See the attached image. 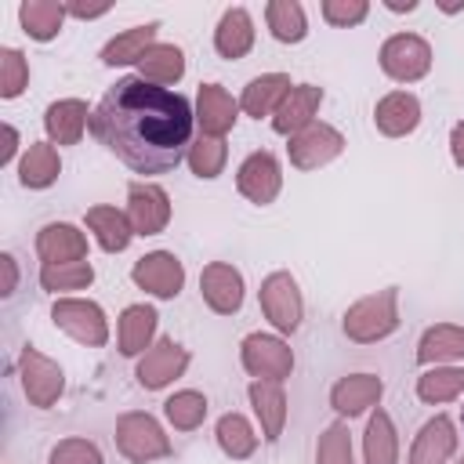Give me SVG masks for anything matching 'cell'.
Masks as SVG:
<instances>
[{"label":"cell","mask_w":464,"mask_h":464,"mask_svg":"<svg viewBox=\"0 0 464 464\" xmlns=\"http://www.w3.org/2000/svg\"><path fill=\"white\" fill-rule=\"evenodd\" d=\"M91 127L98 141L138 174L174 170L192 149L188 102L145 76H123L109 87Z\"/></svg>","instance_id":"obj_1"},{"label":"cell","mask_w":464,"mask_h":464,"mask_svg":"<svg viewBox=\"0 0 464 464\" xmlns=\"http://www.w3.org/2000/svg\"><path fill=\"white\" fill-rule=\"evenodd\" d=\"M395 301H399V290H395V286L355 301V304L344 312V334H348L352 341H359V344H370V341L388 337V334L399 326Z\"/></svg>","instance_id":"obj_2"},{"label":"cell","mask_w":464,"mask_h":464,"mask_svg":"<svg viewBox=\"0 0 464 464\" xmlns=\"http://www.w3.org/2000/svg\"><path fill=\"white\" fill-rule=\"evenodd\" d=\"M116 446L134 464H149V460L170 453V442H167L163 428L149 413H123L116 420Z\"/></svg>","instance_id":"obj_3"},{"label":"cell","mask_w":464,"mask_h":464,"mask_svg":"<svg viewBox=\"0 0 464 464\" xmlns=\"http://www.w3.org/2000/svg\"><path fill=\"white\" fill-rule=\"evenodd\" d=\"M381 69L392 76V80H420L428 69H431V47L413 36V33H399L392 40H384L381 47Z\"/></svg>","instance_id":"obj_4"},{"label":"cell","mask_w":464,"mask_h":464,"mask_svg":"<svg viewBox=\"0 0 464 464\" xmlns=\"http://www.w3.org/2000/svg\"><path fill=\"white\" fill-rule=\"evenodd\" d=\"M261 308L283 334H294L301 326V290L290 272H272L261 283Z\"/></svg>","instance_id":"obj_5"},{"label":"cell","mask_w":464,"mask_h":464,"mask_svg":"<svg viewBox=\"0 0 464 464\" xmlns=\"http://www.w3.org/2000/svg\"><path fill=\"white\" fill-rule=\"evenodd\" d=\"M51 319H54V323H58L65 334H72L76 341H83V344H91V348L105 344V337H109L105 315H102V308H98L94 301H80V297L54 301Z\"/></svg>","instance_id":"obj_6"},{"label":"cell","mask_w":464,"mask_h":464,"mask_svg":"<svg viewBox=\"0 0 464 464\" xmlns=\"http://www.w3.org/2000/svg\"><path fill=\"white\" fill-rule=\"evenodd\" d=\"M341 149H344V138L326 123H308L304 130L290 134V163L297 170H315L334 156H341Z\"/></svg>","instance_id":"obj_7"},{"label":"cell","mask_w":464,"mask_h":464,"mask_svg":"<svg viewBox=\"0 0 464 464\" xmlns=\"http://www.w3.org/2000/svg\"><path fill=\"white\" fill-rule=\"evenodd\" d=\"M127 218H130V228L138 236H156L167 228L170 221V203H167V192L160 185H141L134 181L127 188Z\"/></svg>","instance_id":"obj_8"},{"label":"cell","mask_w":464,"mask_h":464,"mask_svg":"<svg viewBox=\"0 0 464 464\" xmlns=\"http://www.w3.org/2000/svg\"><path fill=\"white\" fill-rule=\"evenodd\" d=\"M243 366L257 381H283L290 373V366H294V355H290V348L279 337L250 334L243 341Z\"/></svg>","instance_id":"obj_9"},{"label":"cell","mask_w":464,"mask_h":464,"mask_svg":"<svg viewBox=\"0 0 464 464\" xmlns=\"http://www.w3.org/2000/svg\"><path fill=\"white\" fill-rule=\"evenodd\" d=\"M22 388H25L33 406H51L65 388L62 366L51 362L47 355H40L36 348H25L22 352Z\"/></svg>","instance_id":"obj_10"},{"label":"cell","mask_w":464,"mask_h":464,"mask_svg":"<svg viewBox=\"0 0 464 464\" xmlns=\"http://www.w3.org/2000/svg\"><path fill=\"white\" fill-rule=\"evenodd\" d=\"M279 181L283 178H279V163H276L272 152H250L239 163V174H236L239 192L257 207H265V203H272L279 196Z\"/></svg>","instance_id":"obj_11"},{"label":"cell","mask_w":464,"mask_h":464,"mask_svg":"<svg viewBox=\"0 0 464 464\" xmlns=\"http://www.w3.org/2000/svg\"><path fill=\"white\" fill-rule=\"evenodd\" d=\"M130 276H134V283H138L141 290H149V294H156V297H174V294L181 290V283H185L181 261H178L174 254H167V250L145 254V257L134 265Z\"/></svg>","instance_id":"obj_12"},{"label":"cell","mask_w":464,"mask_h":464,"mask_svg":"<svg viewBox=\"0 0 464 464\" xmlns=\"http://www.w3.org/2000/svg\"><path fill=\"white\" fill-rule=\"evenodd\" d=\"M199 290H203V301H207L214 312H221V315H232V312L243 304V279H239V272H236L232 265H225V261H214V265L203 268Z\"/></svg>","instance_id":"obj_13"},{"label":"cell","mask_w":464,"mask_h":464,"mask_svg":"<svg viewBox=\"0 0 464 464\" xmlns=\"http://www.w3.org/2000/svg\"><path fill=\"white\" fill-rule=\"evenodd\" d=\"M185 366H188V352H185L178 341L163 337V341H160L152 352H145V359L138 362V384H141V388H163L167 381L181 377Z\"/></svg>","instance_id":"obj_14"},{"label":"cell","mask_w":464,"mask_h":464,"mask_svg":"<svg viewBox=\"0 0 464 464\" xmlns=\"http://www.w3.org/2000/svg\"><path fill=\"white\" fill-rule=\"evenodd\" d=\"M373 123H377V130L388 134V138L410 134V130L420 123V102H417L413 94H406V91H392V94H384V98L377 102Z\"/></svg>","instance_id":"obj_15"},{"label":"cell","mask_w":464,"mask_h":464,"mask_svg":"<svg viewBox=\"0 0 464 464\" xmlns=\"http://www.w3.org/2000/svg\"><path fill=\"white\" fill-rule=\"evenodd\" d=\"M36 250L44 265H72L87 257V239L72 225H44L36 236Z\"/></svg>","instance_id":"obj_16"},{"label":"cell","mask_w":464,"mask_h":464,"mask_svg":"<svg viewBox=\"0 0 464 464\" xmlns=\"http://www.w3.org/2000/svg\"><path fill=\"white\" fill-rule=\"evenodd\" d=\"M319 102H323V91H319L315 83L290 87V94H286V98L279 102V109H276L272 127H276L279 134H297V130H304V127L312 123V112L319 109Z\"/></svg>","instance_id":"obj_17"},{"label":"cell","mask_w":464,"mask_h":464,"mask_svg":"<svg viewBox=\"0 0 464 464\" xmlns=\"http://www.w3.org/2000/svg\"><path fill=\"white\" fill-rule=\"evenodd\" d=\"M196 120H199L203 134H210V138H221L225 130H232V123H236L232 94L225 87H218V83H203L199 98H196Z\"/></svg>","instance_id":"obj_18"},{"label":"cell","mask_w":464,"mask_h":464,"mask_svg":"<svg viewBox=\"0 0 464 464\" xmlns=\"http://www.w3.org/2000/svg\"><path fill=\"white\" fill-rule=\"evenodd\" d=\"M381 392H384V384H381L377 373H352V377H341V381L334 384L330 402H334L337 413L355 417V413H362L366 406H373V402L381 399Z\"/></svg>","instance_id":"obj_19"},{"label":"cell","mask_w":464,"mask_h":464,"mask_svg":"<svg viewBox=\"0 0 464 464\" xmlns=\"http://www.w3.org/2000/svg\"><path fill=\"white\" fill-rule=\"evenodd\" d=\"M453 450H457V435H453L450 417H431L413 439L410 464H446Z\"/></svg>","instance_id":"obj_20"},{"label":"cell","mask_w":464,"mask_h":464,"mask_svg":"<svg viewBox=\"0 0 464 464\" xmlns=\"http://www.w3.org/2000/svg\"><path fill=\"white\" fill-rule=\"evenodd\" d=\"M250 402H254V413L261 420L265 439L276 442L283 435V420H286V395H283L279 381H254L250 384Z\"/></svg>","instance_id":"obj_21"},{"label":"cell","mask_w":464,"mask_h":464,"mask_svg":"<svg viewBox=\"0 0 464 464\" xmlns=\"http://www.w3.org/2000/svg\"><path fill=\"white\" fill-rule=\"evenodd\" d=\"M254 44V22L243 7H228L218 22V33H214V47L221 58H243Z\"/></svg>","instance_id":"obj_22"},{"label":"cell","mask_w":464,"mask_h":464,"mask_svg":"<svg viewBox=\"0 0 464 464\" xmlns=\"http://www.w3.org/2000/svg\"><path fill=\"white\" fill-rule=\"evenodd\" d=\"M290 94V76L286 72H265V76H257V80H250L246 83V91H243V98H239V105H243V112H250V116H268L272 109H279V102Z\"/></svg>","instance_id":"obj_23"},{"label":"cell","mask_w":464,"mask_h":464,"mask_svg":"<svg viewBox=\"0 0 464 464\" xmlns=\"http://www.w3.org/2000/svg\"><path fill=\"white\" fill-rule=\"evenodd\" d=\"M44 123H47V134L58 145H76L80 134H83V127H87V105L80 98H62V102H54L47 109Z\"/></svg>","instance_id":"obj_24"},{"label":"cell","mask_w":464,"mask_h":464,"mask_svg":"<svg viewBox=\"0 0 464 464\" xmlns=\"http://www.w3.org/2000/svg\"><path fill=\"white\" fill-rule=\"evenodd\" d=\"M87 225H91V232L98 236L102 250H109V254H120V250L130 243V236H134L130 218L120 214L116 207H91V210H87Z\"/></svg>","instance_id":"obj_25"},{"label":"cell","mask_w":464,"mask_h":464,"mask_svg":"<svg viewBox=\"0 0 464 464\" xmlns=\"http://www.w3.org/2000/svg\"><path fill=\"white\" fill-rule=\"evenodd\" d=\"M156 22H149V25H134V29H127V33H120L116 40H109L105 44V51H102V62L105 65H127V62H141L145 58V51L152 47V36H156Z\"/></svg>","instance_id":"obj_26"},{"label":"cell","mask_w":464,"mask_h":464,"mask_svg":"<svg viewBox=\"0 0 464 464\" xmlns=\"http://www.w3.org/2000/svg\"><path fill=\"white\" fill-rule=\"evenodd\" d=\"M417 359L428 366V362H450V359H464V330L460 326H431L424 337H420V348H417Z\"/></svg>","instance_id":"obj_27"},{"label":"cell","mask_w":464,"mask_h":464,"mask_svg":"<svg viewBox=\"0 0 464 464\" xmlns=\"http://www.w3.org/2000/svg\"><path fill=\"white\" fill-rule=\"evenodd\" d=\"M138 65H141V76H145L149 83H160V87H163V83L181 80V72H185V54H181L174 44H152Z\"/></svg>","instance_id":"obj_28"},{"label":"cell","mask_w":464,"mask_h":464,"mask_svg":"<svg viewBox=\"0 0 464 464\" xmlns=\"http://www.w3.org/2000/svg\"><path fill=\"white\" fill-rule=\"evenodd\" d=\"M152 330H156V312L149 304H130L120 315V352L123 355H138L149 344Z\"/></svg>","instance_id":"obj_29"},{"label":"cell","mask_w":464,"mask_h":464,"mask_svg":"<svg viewBox=\"0 0 464 464\" xmlns=\"http://www.w3.org/2000/svg\"><path fill=\"white\" fill-rule=\"evenodd\" d=\"M18 18H22V25H25V33L33 40H51L62 29L65 4H58V0H29V4H22Z\"/></svg>","instance_id":"obj_30"},{"label":"cell","mask_w":464,"mask_h":464,"mask_svg":"<svg viewBox=\"0 0 464 464\" xmlns=\"http://www.w3.org/2000/svg\"><path fill=\"white\" fill-rule=\"evenodd\" d=\"M395 460H399V442H395L392 417L377 410L366 424V464H395Z\"/></svg>","instance_id":"obj_31"},{"label":"cell","mask_w":464,"mask_h":464,"mask_svg":"<svg viewBox=\"0 0 464 464\" xmlns=\"http://www.w3.org/2000/svg\"><path fill=\"white\" fill-rule=\"evenodd\" d=\"M265 18H268L272 36L283 40V44H297V40H304V33H308L304 11H301V4H294V0H272V4L265 7Z\"/></svg>","instance_id":"obj_32"},{"label":"cell","mask_w":464,"mask_h":464,"mask_svg":"<svg viewBox=\"0 0 464 464\" xmlns=\"http://www.w3.org/2000/svg\"><path fill=\"white\" fill-rule=\"evenodd\" d=\"M54 178H58V152H54V145H44V141L29 145V152L22 160V185L25 188H47Z\"/></svg>","instance_id":"obj_33"},{"label":"cell","mask_w":464,"mask_h":464,"mask_svg":"<svg viewBox=\"0 0 464 464\" xmlns=\"http://www.w3.org/2000/svg\"><path fill=\"white\" fill-rule=\"evenodd\" d=\"M218 442H221V450H225L232 460H243V457L254 453L257 435H254V428H250L239 413H225V417L218 420Z\"/></svg>","instance_id":"obj_34"},{"label":"cell","mask_w":464,"mask_h":464,"mask_svg":"<svg viewBox=\"0 0 464 464\" xmlns=\"http://www.w3.org/2000/svg\"><path fill=\"white\" fill-rule=\"evenodd\" d=\"M460 392H464V370H457V366H446V370L435 366V370L420 373V381H417V395L424 402H446Z\"/></svg>","instance_id":"obj_35"},{"label":"cell","mask_w":464,"mask_h":464,"mask_svg":"<svg viewBox=\"0 0 464 464\" xmlns=\"http://www.w3.org/2000/svg\"><path fill=\"white\" fill-rule=\"evenodd\" d=\"M91 279H94V268L87 265V261H72V265H44L40 268V283H44V290H83V286H91Z\"/></svg>","instance_id":"obj_36"},{"label":"cell","mask_w":464,"mask_h":464,"mask_svg":"<svg viewBox=\"0 0 464 464\" xmlns=\"http://www.w3.org/2000/svg\"><path fill=\"white\" fill-rule=\"evenodd\" d=\"M207 417V399L199 392H178L167 399V420L178 428V431H192L199 428Z\"/></svg>","instance_id":"obj_37"},{"label":"cell","mask_w":464,"mask_h":464,"mask_svg":"<svg viewBox=\"0 0 464 464\" xmlns=\"http://www.w3.org/2000/svg\"><path fill=\"white\" fill-rule=\"evenodd\" d=\"M188 163H192V170H196L199 178H218L221 167H225V141L203 134V138L188 149Z\"/></svg>","instance_id":"obj_38"},{"label":"cell","mask_w":464,"mask_h":464,"mask_svg":"<svg viewBox=\"0 0 464 464\" xmlns=\"http://www.w3.org/2000/svg\"><path fill=\"white\" fill-rule=\"evenodd\" d=\"M315 464H352V435H348L344 424H330L319 435Z\"/></svg>","instance_id":"obj_39"},{"label":"cell","mask_w":464,"mask_h":464,"mask_svg":"<svg viewBox=\"0 0 464 464\" xmlns=\"http://www.w3.org/2000/svg\"><path fill=\"white\" fill-rule=\"evenodd\" d=\"M25 83H29V65H25V58H22L14 47H4V51H0V94H4V98H14V94H22Z\"/></svg>","instance_id":"obj_40"},{"label":"cell","mask_w":464,"mask_h":464,"mask_svg":"<svg viewBox=\"0 0 464 464\" xmlns=\"http://www.w3.org/2000/svg\"><path fill=\"white\" fill-rule=\"evenodd\" d=\"M51 464H102V453L87 439H65L51 450Z\"/></svg>","instance_id":"obj_41"},{"label":"cell","mask_w":464,"mask_h":464,"mask_svg":"<svg viewBox=\"0 0 464 464\" xmlns=\"http://www.w3.org/2000/svg\"><path fill=\"white\" fill-rule=\"evenodd\" d=\"M366 11L370 7L362 0H326L323 4V18L334 22V25H355V22L366 18Z\"/></svg>","instance_id":"obj_42"},{"label":"cell","mask_w":464,"mask_h":464,"mask_svg":"<svg viewBox=\"0 0 464 464\" xmlns=\"http://www.w3.org/2000/svg\"><path fill=\"white\" fill-rule=\"evenodd\" d=\"M65 11H69V14H76V18H98V14H105V11H109V4H69Z\"/></svg>","instance_id":"obj_43"},{"label":"cell","mask_w":464,"mask_h":464,"mask_svg":"<svg viewBox=\"0 0 464 464\" xmlns=\"http://www.w3.org/2000/svg\"><path fill=\"white\" fill-rule=\"evenodd\" d=\"M0 265H4V294H14V286H18V268H14V257H11V254H4V257H0Z\"/></svg>","instance_id":"obj_44"},{"label":"cell","mask_w":464,"mask_h":464,"mask_svg":"<svg viewBox=\"0 0 464 464\" xmlns=\"http://www.w3.org/2000/svg\"><path fill=\"white\" fill-rule=\"evenodd\" d=\"M450 149H453V160L464 167V123L453 127V134H450Z\"/></svg>","instance_id":"obj_45"},{"label":"cell","mask_w":464,"mask_h":464,"mask_svg":"<svg viewBox=\"0 0 464 464\" xmlns=\"http://www.w3.org/2000/svg\"><path fill=\"white\" fill-rule=\"evenodd\" d=\"M4 138H7V145H4V152H0V163H7V160H11V152H14V141H18L14 127H4Z\"/></svg>","instance_id":"obj_46"},{"label":"cell","mask_w":464,"mask_h":464,"mask_svg":"<svg viewBox=\"0 0 464 464\" xmlns=\"http://www.w3.org/2000/svg\"><path fill=\"white\" fill-rule=\"evenodd\" d=\"M388 7H392V11H413L417 4H413V0H406V4H402V0H388Z\"/></svg>","instance_id":"obj_47"},{"label":"cell","mask_w":464,"mask_h":464,"mask_svg":"<svg viewBox=\"0 0 464 464\" xmlns=\"http://www.w3.org/2000/svg\"><path fill=\"white\" fill-rule=\"evenodd\" d=\"M460 420H464V410H460Z\"/></svg>","instance_id":"obj_48"},{"label":"cell","mask_w":464,"mask_h":464,"mask_svg":"<svg viewBox=\"0 0 464 464\" xmlns=\"http://www.w3.org/2000/svg\"><path fill=\"white\" fill-rule=\"evenodd\" d=\"M460 464H464V460H460Z\"/></svg>","instance_id":"obj_49"}]
</instances>
